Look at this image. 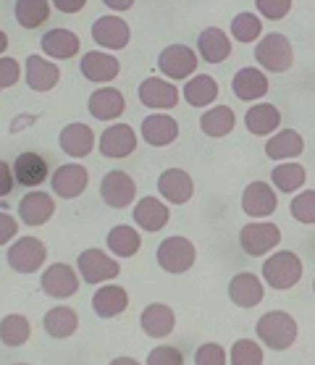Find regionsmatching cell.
<instances>
[{
	"mask_svg": "<svg viewBox=\"0 0 315 365\" xmlns=\"http://www.w3.org/2000/svg\"><path fill=\"white\" fill-rule=\"evenodd\" d=\"M103 6H108L110 11L121 14V11H129V9H132L134 0H103Z\"/></svg>",
	"mask_w": 315,
	"mask_h": 365,
	"instance_id": "50",
	"label": "cell"
},
{
	"mask_svg": "<svg viewBox=\"0 0 315 365\" xmlns=\"http://www.w3.org/2000/svg\"><path fill=\"white\" fill-rule=\"evenodd\" d=\"M40 48H42V53H45L48 58L68 61V58H74L76 53H79V37H76V32H71V29H63V26H58V29H50V32L42 34Z\"/></svg>",
	"mask_w": 315,
	"mask_h": 365,
	"instance_id": "28",
	"label": "cell"
},
{
	"mask_svg": "<svg viewBox=\"0 0 315 365\" xmlns=\"http://www.w3.org/2000/svg\"><path fill=\"white\" fill-rule=\"evenodd\" d=\"M234 126H237V113L229 106H213L200 118V132L205 137H213V140H221L226 134H232Z\"/></svg>",
	"mask_w": 315,
	"mask_h": 365,
	"instance_id": "34",
	"label": "cell"
},
{
	"mask_svg": "<svg viewBox=\"0 0 315 365\" xmlns=\"http://www.w3.org/2000/svg\"><path fill=\"white\" fill-rule=\"evenodd\" d=\"M282 124V113L276 106L271 103H255L252 108L244 113V126H247L249 134H255V137H268V134H274Z\"/></svg>",
	"mask_w": 315,
	"mask_h": 365,
	"instance_id": "31",
	"label": "cell"
},
{
	"mask_svg": "<svg viewBox=\"0 0 315 365\" xmlns=\"http://www.w3.org/2000/svg\"><path fill=\"white\" fill-rule=\"evenodd\" d=\"M79 71H82V76L90 79V82L105 84L116 79L118 71H121V63H118V58L110 56V53L90 50V53H84L82 61H79Z\"/></svg>",
	"mask_w": 315,
	"mask_h": 365,
	"instance_id": "18",
	"label": "cell"
},
{
	"mask_svg": "<svg viewBox=\"0 0 315 365\" xmlns=\"http://www.w3.org/2000/svg\"><path fill=\"white\" fill-rule=\"evenodd\" d=\"M148 365H184V355L176 347H155L148 355Z\"/></svg>",
	"mask_w": 315,
	"mask_h": 365,
	"instance_id": "46",
	"label": "cell"
},
{
	"mask_svg": "<svg viewBox=\"0 0 315 365\" xmlns=\"http://www.w3.org/2000/svg\"><path fill=\"white\" fill-rule=\"evenodd\" d=\"M98 150L105 158H129L137 150V132L129 124H110L100 134Z\"/></svg>",
	"mask_w": 315,
	"mask_h": 365,
	"instance_id": "11",
	"label": "cell"
},
{
	"mask_svg": "<svg viewBox=\"0 0 315 365\" xmlns=\"http://www.w3.org/2000/svg\"><path fill=\"white\" fill-rule=\"evenodd\" d=\"M19 234V221L11 213L0 210V245H9L14 237Z\"/></svg>",
	"mask_w": 315,
	"mask_h": 365,
	"instance_id": "47",
	"label": "cell"
},
{
	"mask_svg": "<svg viewBox=\"0 0 315 365\" xmlns=\"http://www.w3.org/2000/svg\"><path fill=\"white\" fill-rule=\"evenodd\" d=\"M134 195H137V184H134V179L126 171H118V168L116 171H108V174L103 176V182H100V197H103V202L116 207V210L132 205Z\"/></svg>",
	"mask_w": 315,
	"mask_h": 365,
	"instance_id": "10",
	"label": "cell"
},
{
	"mask_svg": "<svg viewBox=\"0 0 315 365\" xmlns=\"http://www.w3.org/2000/svg\"><path fill=\"white\" fill-rule=\"evenodd\" d=\"M108 365H140L134 357H116V360H110Z\"/></svg>",
	"mask_w": 315,
	"mask_h": 365,
	"instance_id": "51",
	"label": "cell"
},
{
	"mask_svg": "<svg viewBox=\"0 0 315 365\" xmlns=\"http://www.w3.org/2000/svg\"><path fill=\"white\" fill-rule=\"evenodd\" d=\"M158 192L171 205H184L195 195V182H192V176L184 168H166L163 174L158 176Z\"/></svg>",
	"mask_w": 315,
	"mask_h": 365,
	"instance_id": "16",
	"label": "cell"
},
{
	"mask_svg": "<svg viewBox=\"0 0 315 365\" xmlns=\"http://www.w3.org/2000/svg\"><path fill=\"white\" fill-rule=\"evenodd\" d=\"M137 95H140L142 106H148L153 110H171L179 106V87L166 82V79H158V76L142 79Z\"/></svg>",
	"mask_w": 315,
	"mask_h": 365,
	"instance_id": "12",
	"label": "cell"
},
{
	"mask_svg": "<svg viewBox=\"0 0 315 365\" xmlns=\"http://www.w3.org/2000/svg\"><path fill=\"white\" fill-rule=\"evenodd\" d=\"M263 347L255 339H239L234 341L232 352H229V363L232 365H263Z\"/></svg>",
	"mask_w": 315,
	"mask_h": 365,
	"instance_id": "40",
	"label": "cell"
},
{
	"mask_svg": "<svg viewBox=\"0 0 315 365\" xmlns=\"http://www.w3.org/2000/svg\"><path fill=\"white\" fill-rule=\"evenodd\" d=\"M92 40L105 50H124L132 40V29L121 16H100L92 24Z\"/></svg>",
	"mask_w": 315,
	"mask_h": 365,
	"instance_id": "14",
	"label": "cell"
},
{
	"mask_svg": "<svg viewBox=\"0 0 315 365\" xmlns=\"http://www.w3.org/2000/svg\"><path fill=\"white\" fill-rule=\"evenodd\" d=\"M263 282L257 274H249V271H242L229 282V299H232L237 307H255L263 302Z\"/></svg>",
	"mask_w": 315,
	"mask_h": 365,
	"instance_id": "23",
	"label": "cell"
},
{
	"mask_svg": "<svg viewBox=\"0 0 315 365\" xmlns=\"http://www.w3.org/2000/svg\"><path fill=\"white\" fill-rule=\"evenodd\" d=\"M229 363V352L216 341H205L200 344L195 352V365H226Z\"/></svg>",
	"mask_w": 315,
	"mask_h": 365,
	"instance_id": "43",
	"label": "cell"
},
{
	"mask_svg": "<svg viewBox=\"0 0 315 365\" xmlns=\"http://www.w3.org/2000/svg\"><path fill=\"white\" fill-rule=\"evenodd\" d=\"M182 98L190 103L192 108H207L218 100V82L210 74H197L187 79L182 90Z\"/></svg>",
	"mask_w": 315,
	"mask_h": 365,
	"instance_id": "32",
	"label": "cell"
},
{
	"mask_svg": "<svg viewBox=\"0 0 315 365\" xmlns=\"http://www.w3.org/2000/svg\"><path fill=\"white\" fill-rule=\"evenodd\" d=\"M140 134L142 140L153 145V148H166V145L176 142V137H179V121L174 116L158 110V113H150L148 118H142Z\"/></svg>",
	"mask_w": 315,
	"mask_h": 365,
	"instance_id": "19",
	"label": "cell"
},
{
	"mask_svg": "<svg viewBox=\"0 0 315 365\" xmlns=\"http://www.w3.org/2000/svg\"><path fill=\"white\" fill-rule=\"evenodd\" d=\"M232 90H234V95L239 100H244V103L260 100V98H266V92H268V76L263 74V68L244 66L234 74Z\"/></svg>",
	"mask_w": 315,
	"mask_h": 365,
	"instance_id": "27",
	"label": "cell"
},
{
	"mask_svg": "<svg viewBox=\"0 0 315 365\" xmlns=\"http://www.w3.org/2000/svg\"><path fill=\"white\" fill-rule=\"evenodd\" d=\"M58 145L68 158H87L92 153V148H95V134H92V129L87 124L74 121V124L61 129Z\"/></svg>",
	"mask_w": 315,
	"mask_h": 365,
	"instance_id": "26",
	"label": "cell"
},
{
	"mask_svg": "<svg viewBox=\"0 0 315 365\" xmlns=\"http://www.w3.org/2000/svg\"><path fill=\"white\" fill-rule=\"evenodd\" d=\"M197 53L205 63H224L232 56V40L221 26H207L197 37Z\"/></svg>",
	"mask_w": 315,
	"mask_h": 365,
	"instance_id": "24",
	"label": "cell"
},
{
	"mask_svg": "<svg viewBox=\"0 0 315 365\" xmlns=\"http://www.w3.org/2000/svg\"><path fill=\"white\" fill-rule=\"evenodd\" d=\"M16 365H26V363H16Z\"/></svg>",
	"mask_w": 315,
	"mask_h": 365,
	"instance_id": "54",
	"label": "cell"
},
{
	"mask_svg": "<svg viewBox=\"0 0 315 365\" xmlns=\"http://www.w3.org/2000/svg\"><path fill=\"white\" fill-rule=\"evenodd\" d=\"M255 6L263 19L282 21V19L291 11V0H255Z\"/></svg>",
	"mask_w": 315,
	"mask_h": 365,
	"instance_id": "44",
	"label": "cell"
},
{
	"mask_svg": "<svg viewBox=\"0 0 315 365\" xmlns=\"http://www.w3.org/2000/svg\"><path fill=\"white\" fill-rule=\"evenodd\" d=\"M158 68L168 79H190L197 71V53L187 45H168L158 56Z\"/></svg>",
	"mask_w": 315,
	"mask_h": 365,
	"instance_id": "8",
	"label": "cell"
},
{
	"mask_svg": "<svg viewBox=\"0 0 315 365\" xmlns=\"http://www.w3.org/2000/svg\"><path fill=\"white\" fill-rule=\"evenodd\" d=\"M129 307V294L118 284H105L92 294V310L98 318H116Z\"/></svg>",
	"mask_w": 315,
	"mask_h": 365,
	"instance_id": "29",
	"label": "cell"
},
{
	"mask_svg": "<svg viewBox=\"0 0 315 365\" xmlns=\"http://www.w3.org/2000/svg\"><path fill=\"white\" fill-rule=\"evenodd\" d=\"M90 184V174L87 168L79 166V163H63L53 171L50 176V187H53V195H58L63 200H74L79 197Z\"/></svg>",
	"mask_w": 315,
	"mask_h": 365,
	"instance_id": "13",
	"label": "cell"
},
{
	"mask_svg": "<svg viewBox=\"0 0 315 365\" xmlns=\"http://www.w3.org/2000/svg\"><path fill=\"white\" fill-rule=\"evenodd\" d=\"M158 266L163 268L166 274H187L195 260H197V250L187 237H166L155 250Z\"/></svg>",
	"mask_w": 315,
	"mask_h": 365,
	"instance_id": "4",
	"label": "cell"
},
{
	"mask_svg": "<svg viewBox=\"0 0 315 365\" xmlns=\"http://www.w3.org/2000/svg\"><path fill=\"white\" fill-rule=\"evenodd\" d=\"M79 271L68 266V263H53L50 268H45V274L40 279V287L48 297L56 299H68L79 292Z\"/></svg>",
	"mask_w": 315,
	"mask_h": 365,
	"instance_id": "9",
	"label": "cell"
},
{
	"mask_svg": "<svg viewBox=\"0 0 315 365\" xmlns=\"http://www.w3.org/2000/svg\"><path fill=\"white\" fill-rule=\"evenodd\" d=\"M42 326H45L48 336H53V339H68V336H74L76 329H79V316H76L74 307L58 305L45 313Z\"/></svg>",
	"mask_w": 315,
	"mask_h": 365,
	"instance_id": "33",
	"label": "cell"
},
{
	"mask_svg": "<svg viewBox=\"0 0 315 365\" xmlns=\"http://www.w3.org/2000/svg\"><path fill=\"white\" fill-rule=\"evenodd\" d=\"M6 260H9L11 271H16V274H34L45 266L48 250L37 237H19L6 252Z\"/></svg>",
	"mask_w": 315,
	"mask_h": 365,
	"instance_id": "5",
	"label": "cell"
},
{
	"mask_svg": "<svg viewBox=\"0 0 315 365\" xmlns=\"http://www.w3.org/2000/svg\"><path fill=\"white\" fill-rule=\"evenodd\" d=\"M132 216H134V224L140 226L142 232H160V229H166L168 218H171V210H168V205H163L158 197L148 195V197L137 200Z\"/></svg>",
	"mask_w": 315,
	"mask_h": 365,
	"instance_id": "25",
	"label": "cell"
},
{
	"mask_svg": "<svg viewBox=\"0 0 315 365\" xmlns=\"http://www.w3.org/2000/svg\"><path fill=\"white\" fill-rule=\"evenodd\" d=\"M271 182L276 184V190L289 195V192H297L302 184L307 182V171L302 163H282L271 171Z\"/></svg>",
	"mask_w": 315,
	"mask_h": 365,
	"instance_id": "38",
	"label": "cell"
},
{
	"mask_svg": "<svg viewBox=\"0 0 315 365\" xmlns=\"http://www.w3.org/2000/svg\"><path fill=\"white\" fill-rule=\"evenodd\" d=\"M260 32H263V21H260V16H255V14H239V16H234L232 21V37L237 42H255L257 37H260Z\"/></svg>",
	"mask_w": 315,
	"mask_h": 365,
	"instance_id": "41",
	"label": "cell"
},
{
	"mask_svg": "<svg viewBox=\"0 0 315 365\" xmlns=\"http://www.w3.org/2000/svg\"><path fill=\"white\" fill-rule=\"evenodd\" d=\"M76 271L87 284H105L113 282L118 274H121V266H118L116 257L105 255L103 250H84L76 257Z\"/></svg>",
	"mask_w": 315,
	"mask_h": 365,
	"instance_id": "6",
	"label": "cell"
},
{
	"mask_svg": "<svg viewBox=\"0 0 315 365\" xmlns=\"http://www.w3.org/2000/svg\"><path fill=\"white\" fill-rule=\"evenodd\" d=\"M255 61L263 66V71H274V74L289 71L294 63V50H291L289 37H284L282 32L263 34V40L255 45Z\"/></svg>",
	"mask_w": 315,
	"mask_h": 365,
	"instance_id": "3",
	"label": "cell"
},
{
	"mask_svg": "<svg viewBox=\"0 0 315 365\" xmlns=\"http://www.w3.org/2000/svg\"><path fill=\"white\" fill-rule=\"evenodd\" d=\"M16 187V176H14V166H9L6 160H0V197L11 195V190Z\"/></svg>",
	"mask_w": 315,
	"mask_h": 365,
	"instance_id": "48",
	"label": "cell"
},
{
	"mask_svg": "<svg viewBox=\"0 0 315 365\" xmlns=\"http://www.w3.org/2000/svg\"><path fill=\"white\" fill-rule=\"evenodd\" d=\"M302 260H299L297 252L291 250H279L263 263V282L271 287V289L286 292L291 289L294 284L302 279Z\"/></svg>",
	"mask_w": 315,
	"mask_h": 365,
	"instance_id": "2",
	"label": "cell"
},
{
	"mask_svg": "<svg viewBox=\"0 0 315 365\" xmlns=\"http://www.w3.org/2000/svg\"><path fill=\"white\" fill-rule=\"evenodd\" d=\"M26 87L34 92H50L61 82V68L45 56H29L24 61Z\"/></svg>",
	"mask_w": 315,
	"mask_h": 365,
	"instance_id": "20",
	"label": "cell"
},
{
	"mask_svg": "<svg viewBox=\"0 0 315 365\" xmlns=\"http://www.w3.org/2000/svg\"><path fill=\"white\" fill-rule=\"evenodd\" d=\"M6 50H9V34L0 29V56H3Z\"/></svg>",
	"mask_w": 315,
	"mask_h": 365,
	"instance_id": "52",
	"label": "cell"
},
{
	"mask_svg": "<svg viewBox=\"0 0 315 365\" xmlns=\"http://www.w3.org/2000/svg\"><path fill=\"white\" fill-rule=\"evenodd\" d=\"M21 79V66L11 56H0V90H9Z\"/></svg>",
	"mask_w": 315,
	"mask_h": 365,
	"instance_id": "45",
	"label": "cell"
},
{
	"mask_svg": "<svg viewBox=\"0 0 315 365\" xmlns=\"http://www.w3.org/2000/svg\"><path fill=\"white\" fill-rule=\"evenodd\" d=\"M48 160L42 158L40 153H21L16 160H14V176H16V184H21V187H29V190H34V187H40L45 179H48Z\"/></svg>",
	"mask_w": 315,
	"mask_h": 365,
	"instance_id": "30",
	"label": "cell"
},
{
	"mask_svg": "<svg viewBox=\"0 0 315 365\" xmlns=\"http://www.w3.org/2000/svg\"><path fill=\"white\" fill-rule=\"evenodd\" d=\"M87 110L98 121H113L126 110V100L116 87H100L87 100Z\"/></svg>",
	"mask_w": 315,
	"mask_h": 365,
	"instance_id": "22",
	"label": "cell"
},
{
	"mask_svg": "<svg viewBox=\"0 0 315 365\" xmlns=\"http://www.w3.org/2000/svg\"><path fill=\"white\" fill-rule=\"evenodd\" d=\"M53 213H56V200L48 192L32 190L19 200V218L26 226H45L53 218Z\"/></svg>",
	"mask_w": 315,
	"mask_h": 365,
	"instance_id": "15",
	"label": "cell"
},
{
	"mask_svg": "<svg viewBox=\"0 0 315 365\" xmlns=\"http://www.w3.org/2000/svg\"><path fill=\"white\" fill-rule=\"evenodd\" d=\"M14 16H16L19 26L37 29L50 19V0H16Z\"/></svg>",
	"mask_w": 315,
	"mask_h": 365,
	"instance_id": "37",
	"label": "cell"
},
{
	"mask_svg": "<svg viewBox=\"0 0 315 365\" xmlns=\"http://www.w3.org/2000/svg\"><path fill=\"white\" fill-rule=\"evenodd\" d=\"M142 331L153 336V339H166L168 334H174L176 329V316L174 310L166 302H150L140 316Z\"/></svg>",
	"mask_w": 315,
	"mask_h": 365,
	"instance_id": "21",
	"label": "cell"
},
{
	"mask_svg": "<svg viewBox=\"0 0 315 365\" xmlns=\"http://www.w3.org/2000/svg\"><path fill=\"white\" fill-rule=\"evenodd\" d=\"M105 245H108V250L116 257H134L142 247V237H140V232H137L134 226L118 224L108 232V237H105Z\"/></svg>",
	"mask_w": 315,
	"mask_h": 365,
	"instance_id": "36",
	"label": "cell"
},
{
	"mask_svg": "<svg viewBox=\"0 0 315 365\" xmlns=\"http://www.w3.org/2000/svg\"><path fill=\"white\" fill-rule=\"evenodd\" d=\"M87 6V0H53V9L61 14H79Z\"/></svg>",
	"mask_w": 315,
	"mask_h": 365,
	"instance_id": "49",
	"label": "cell"
},
{
	"mask_svg": "<svg viewBox=\"0 0 315 365\" xmlns=\"http://www.w3.org/2000/svg\"><path fill=\"white\" fill-rule=\"evenodd\" d=\"M29 334H32V326L24 316H6L0 321V341L6 347H21L29 341Z\"/></svg>",
	"mask_w": 315,
	"mask_h": 365,
	"instance_id": "39",
	"label": "cell"
},
{
	"mask_svg": "<svg viewBox=\"0 0 315 365\" xmlns=\"http://www.w3.org/2000/svg\"><path fill=\"white\" fill-rule=\"evenodd\" d=\"M313 292H315V279H313Z\"/></svg>",
	"mask_w": 315,
	"mask_h": 365,
	"instance_id": "53",
	"label": "cell"
},
{
	"mask_svg": "<svg viewBox=\"0 0 315 365\" xmlns=\"http://www.w3.org/2000/svg\"><path fill=\"white\" fill-rule=\"evenodd\" d=\"M255 334L268 349H289L297 341V321L284 310H271L260 316Z\"/></svg>",
	"mask_w": 315,
	"mask_h": 365,
	"instance_id": "1",
	"label": "cell"
},
{
	"mask_svg": "<svg viewBox=\"0 0 315 365\" xmlns=\"http://www.w3.org/2000/svg\"><path fill=\"white\" fill-rule=\"evenodd\" d=\"M302 150H305V140H302V134L294 132V129H282V132H276L274 137L266 142V155L271 160L297 158V155H302Z\"/></svg>",
	"mask_w": 315,
	"mask_h": 365,
	"instance_id": "35",
	"label": "cell"
},
{
	"mask_svg": "<svg viewBox=\"0 0 315 365\" xmlns=\"http://www.w3.org/2000/svg\"><path fill=\"white\" fill-rule=\"evenodd\" d=\"M289 213L294 221H299V224H305V226L315 224V190L299 192L297 197L291 200Z\"/></svg>",
	"mask_w": 315,
	"mask_h": 365,
	"instance_id": "42",
	"label": "cell"
},
{
	"mask_svg": "<svg viewBox=\"0 0 315 365\" xmlns=\"http://www.w3.org/2000/svg\"><path fill=\"white\" fill-rule=\"evenodd\" d=\"M282 242V229L276 224H266V221H252L244 224L239 232V245L249 257H263L274 247H279Z\"/></svg>",
	"mask_w": 315,
	"mask_h": 365,
	"instance_id": "7",
	"label": "cell"
},
{
	"mask_svg": "<svg viewBox=\"0 0 315 365\" xmlns=\"http://www.w3.org/2000/svg\"><path fill=\"white\" fill-rule=\"evenodd\" d=\"M276 205H279L276 192L266 182H249L242 192V210L249 218H268L276 213Z\"/></svg>",
	"mask_w": 315,
	"mask_h": 365,
	"instance_id": "17",
	"label": "cell"
}]
</instances>
